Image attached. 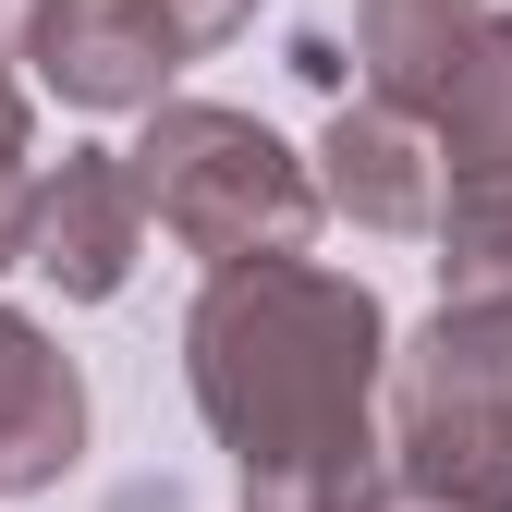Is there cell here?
Listing matches in <instances>:
<instances>
[{
	"label": "cell",
	"mask_w": 512,
	"mask_h": 512,
	"mask_svg": "<svg viewBox=\"0 0 512 512\" xmlns=\"http://www.w3.org/2000/svg\"><path fill=\"white\" fill-rule=\"evenodd\" d=\"M378 366H391V305L354 269L317 256H244L208 269L183 317V378L196 415L244 476V512H366L378 500Z\"/></svg>",
	"instance_id": "1"
},
{
	"label": "cell",
	"mask_w": 512,
	"mask_h": 512,
	"mask_svg": "<svg viewBox=\"0 0 512 512\" xmlns=\"http://www.w3.org/2000/svg\"><path fill=\"white\" fill-rule=\"evenodd\" d=\"M122 171H135L147 220H159L183 256H208V269L305 256V232H317V171H305L256 110H220V98H159L147 135L122 147Z\"/></svg>",
	"instance_id": "2"
},
{
	"label": "cell",
	"mask_w": 512,
	"mask_h": 512,
	"mask_svg": "<svg viewBox=\"0 0 512 512\" xmlns=\"http://www.w3.org/2000/svg\"><path fill=\"white\" fill-rule=\"evenodd\" d=\"M378 464L403 488L452 500V512H512V330L439 305L415 342H391L378 366Z\"/></svg>",
	"instance_id": "3"
},
{
	"label": "cell",
	"mask_w": 512,
	"mask_h": 512,
	"mask_svg": "<svg viewBox=\"0 0 512 512\" xmlns=\"http://www.w3.org/2000/svg\"><path fill=\"white\" fill-rule=\"evenodd\" d=\"M13 49L37 61V86L61 110H159L171 74L196 61L159 0H37Z\"/></svg>",
	"instance_id": "4"
},
{
	"label": "cell",
	"mask_w": 512,
	"mask_h": 512,
	"mask_svg": "<svg viewBox=\"0 0 512 512\" xmlns=\"http://www.w3.org/2000/svg\"><path fill=\"white\" fill-rule=\"evenodd\" d=\"M135 256H147V196H135V171H122V147H74L61 171H37L25 269L61 305H110L122 281H135Z\"/></svg>",
	"instance_id": "5"
},
{
	"label": "cell",
	"mask_w": 512,
	"mask_h": 512,
	"mask_svg": "<svg viewBox=\"0 0 512 512\" xmlns=\"http://www.w3.org/2000/svg\"><path fill=\"white\" fill-rule=\"evenodd\" d=\"M317 208H342L354 232H439V147H427V110L342 98L330 135H317Z\"/></svg>",
	"instance_id": "6"
},
{
	"label": "cell",
	"mask_w": 512,
	"mask_h": 512,
	"mask_svg": "<svg viewBox=\"0 0 512 512\" xmlns=\"http://www.w3.org/2000/svg\"><path fill=\"white\" fill-rule=\"evenodd\" d=\"M427 147H439V208H512V13L488 0L452 86L427 98Z\"/></svg>",
	"instance_id": "7"
},
{
	"label": "cell",
	"mask_w": 512,
	"mask_h": 512,
	"mask_svg": "<svg viewBox=\"0 0 512 512\" xmlns=\"http://www.w3.org/2000/svg\"><path fill=\"white\" fill-rule=\"evenodd\" d=\"M74 452H86V378H74V354H61L37 317L0 305V500L61 488Z\"/></svg>",
	"instance_id": "8"
},
{
	"label": "cell",
	"mask_w": 512,
	"mask_h": 512,
	"mask_svg": "<svg viewBox=\"0 0 512 512\" xmlns=\"http://www.w3.org/2000/svg\"><path fill=\"white\" fill-rule=\"evenodd\" d=\"M476 13H488V0H354V61H366V98L427 110L439 86H452V61H464Z\"/></svg>",
	"instance_id": "9"
},
{
	"label": "cell",
	"mask_w": 512,
	"mask_h": 512,
	"mask_svg": "<svg viewBox=\"0 0 512 512\" xmlns=\"http://www.w3.org/2000/svg\"><path fill=\"white\" fill-rule=\"evenodd\" d=\"M439 305L512 330V208H439Z\"/></svg>",
	"instance_id": "10"
},
{
	"label": "cell",
	"mask_w": 512,
	"mask_h": 512,
	"mask_svg": "<svg viewBox=\"0 0 512 512\" xmlns=\"http://www.w3.org/2000/svg\"><path fill=\"white\" fill-rule=\"evenodd\" d=\"M25 86L0 74V269H25V196H37V171H25Z\"/></svg>",
	"instance_id": "11"
},
{
	"label": "cell",
	"mask_w": 512,
	"mask_h": 512,
	"mask_svg": "<svg viewBox=\"0 0 512 512\" xmlns=\"http://www.w3.org/2000/svg\"><path fill=\"white\" fill-rule=\"evenodd\" d=\"M159 13L183 25V49H220V37H244V25H256V0H159Z\"/></svg>",
	"instance_id": "12"
},
{
	"label": "cell",
	"mask_w": 512,
	"mask_h": 512,
	"mask_svg": "<svg viewBox=\"0 0 512 512\" xmlns=\"http://www.w3.org/2000/svg\"><path fill=\"white\" fill-rule=\"evenodd\" d=\"M366 512H452V500H427V488H403V476H378V500Z\"/></svg>",
	"instance_id": "13"
},
{
	"label": "cell",
	"mask_w": 512,
	"mask_h": 512,
	"mask_svg": "<svg viewBox=\"0 0 512 512\" xmlns=\"http://www.w3.org/2000/svg\"><path fill=\"white\" fill-rule=\"evenodd\" d=\"M25 13H37V0H0V49H13V37H25Z\"/></svg>",
	"instance_id": "14"
}]
</instances>
